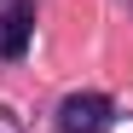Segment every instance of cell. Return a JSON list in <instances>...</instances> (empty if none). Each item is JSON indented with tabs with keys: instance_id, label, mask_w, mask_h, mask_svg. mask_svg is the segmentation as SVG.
Masks as SVG:
<instances>
[{
	"instance_id": "1",
	"label": "cell",
	"mask_w": 133,
	"mask_h": 133,
	"mask_svg": "<svg viewBox=\"0 0 133 133\" xmlns=\"http://www.w3.org/2000/svg\"><path fill=\"white\" fill-rule=\"evenodd\" d=\"M58 127L64 133H104L110 127V98L98 93H70L58 104Z\"/></svg>"
},
{
	"instance_id": "2",
	"label": "cell",
	"mask_w": 133,
	"mask_h": 133,
	"mask_svg": "<svg viewBox=\"0 0 133 133\" xmlns=\"http://www.w3.org/2000/svg\"><path fill=\"white\" fill-rule=\"evenodd\" d=\"M29 29H35V6H12L0 17V58H23L29 52Z\"/></svg>"
}]
</instances>
